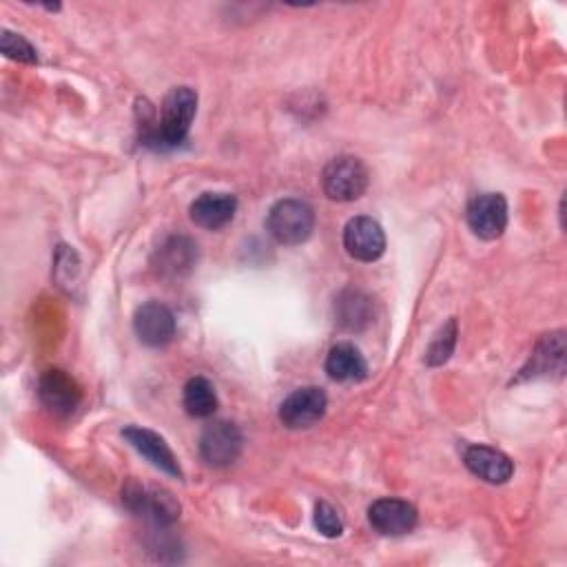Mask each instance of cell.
I'll return each mask as SVG.
<instances>
[{
  "label": "cell",
  "mask_w": 567,
  "mask_h": 567,
  "mask_svg": "<svg viewBox=\"0 0 567 567\" xmlns=\"http://www.w3.org/2000/svg\"><path fill=\"white\" fill-rule=\"evenodd\" d=\"M198 111V93L191 87H176L163 102V118L147 145L156 149H174L187 140Z\"/></svg>",
  "instance_id": "6da1fadb"
},
{
  "label": "cell",
  "mask_w": 567,
  "mask_h": 567,
  "mask_svg": "<svg viewBox=\"0 0 567 567\" xmlns=\"http://www.w3.org/2000/svg\"><path fill=\"white\" fill-rule=\"evenodd\" d=\"M266 229L270 237L279 244L296 246L311 237L315 229V211L309 202L287 198L273 204L266 218Z\"/></svg>",
  "instance_id": "7a4b0ae2"
},
{
  "label": "cell",
  "mask_w": 567,
  "mask_h": 567,
  "mask_svg": "<svg viewBox=\"0 0 567 567\" xmlns=\"http://www.w3.org/2000/svg\"><path fill=\"white\" fill-rule=\"evenodd\" d=\"M122 501L133 514L145 516L156 525H171L180 519V503L165 488H147L129 481L122 490Z\"/></svg>",
  "instance_id": "3957f363"
},
{
  "label": "cell",
  "mask_w": 567,
  "mask_h": 567,
  "mask_svg": "<svg viewBox=\"0 0 567 567\" xmlns=\"http://www.w3.org/2000/svg\"><path fill=\"white\" fill-rule=\"evenodd\" d=\"M322 187L335 202H355L368 189V169L355 156H340L326 165Z\"/></svg>",
  "instance_id": "277c9868"
},
{
  "label": "cell",
  "mask_w": 567,
  "mask_h": 567,
  "mask_svg": "<svg viewBox=\"0 0 567 567\" xmlns=\"http://www.w3.org/2000/svg\"><path fill=\"white\" fill-rule=\"evenodd\" d=\"M244 448L242 431L231 421H213L200 437L202 459L213 468H226L237 462Z\"/></svg>",
  "instance_id": "5b68a950"
},
{
  "label": "cell",
  "mask_w": 567,
  "mask_h": 567,
  "mask_svg": "<svg viewBox=\"0 0 567 567\" xmlns=\"http://www.w3.org/2000/svg\"><path fill=\"white\" fill-rule=\"evenodd\" d=\"M326 405H329V399L322 388L318 386L300 388L284 399V403L279 405V421L291 431L311 429L313 423H318L324 416Z\"/></svg>",
  "instance_id": "8992f818"
},
{
  "label": "cell",
  "mask_w": 567,
  "mask_h": 567,
  "mask_svg": "<svg viewBox=\"0 0 567 567\" xmlns=\"http://www.w3.org/2000/svg\"><path fill=\"white\" fill-rule=\"evenodd\" d=\"M468 224L481 240H497L508 226V202L501 193H481L468 204Z\"/></svg>",
  "instance_id": "52a82bcc"
},
{
  "label": "cell",
  "mask_w": 567,
  "mask_h": 567,
  "mask_svg": "<svg viewBox=\"0 0 567 567\" xmlns=\"http://www.w3.org/2000/svg\"><path fill=\"white\" fill-rule=\"evenodd\" d=\"M133 331L142 344L163 348L176 337V318L165 304L147 302L135 311Z\"/></svg>",
  "instance_id": "ba28073f"
},
{
  "label": "cell",
  "mask_w": 567,
  "mask_h": 567,
  "mask_svg": "<svg viewBox=\"0 0 567 567\" xmlns=\"http://www.w3.org/2000/svg\"><path fill=\"white\" fill-rule=\"evenodd\" d=\"M43 405L56 416H69L82 401L80 383L65 370H47L38 383Z\"/></svg>",
  "instance_id": "9c48e42d"
},
{
  "label": "cell",
  "mask_w": 567,
  "mask_h": 567,
  "mask_svg": "<svg viewBox=\"0 0 567 567\" xmlns=\"http://www.w3.org/2000/svg\"><path fill=\"white\" fill-rule=\"evenodd\" d=\"M344 246L351 257L359 262H375L386 251V235L377 220L359 215L344 229Z\"/></svg>",
  "instance_id": "30bf717a"
},
{
  "label": "cell",
  "mask_w": 567,
  "mask_h": 567,
  "mask_svg": "<svg viewBox=\"0 0 567 567\" xmlns=\"http://www.w3.org/2000/svg\"><path fill=\"white\" fill-rule=\"evenodd\" d=\"M416 508L403 499H379L368 510L370 525L386 536H403L416 525Z\"/></svg>",
  "instance_id": "8fae6325"
},
{
  "label": "cell",
  "mask_w": 567,
  "mask_h": 567,
  "mask_svg": "<svg viewBox=\"0 0 567 567\" xmlns=\"http://www.w3.org/2000/svg\"><path fill=\"white\" fill-rule=\"evenodd\" d=\"M124 440L145 457L152 466H156L158 470L171 475V477H182V468L178 464V457L174 455V451L169 448V444L154 431L147 429H137V425H131V429L122 431Z\"/></svg>",
  "instance_id": "7c38bea8"
},
{
  "label": "cell",
  "mask_w": 567,
  "mask_h": 567,
  "mask_svg": "<svg viewBox=\"0 0 567 567\" xmlns=\"http://www.w3.org/2000/svg\"><path fill=\"white\" fill-rule=\"evenodd\" d=\"M464 462L475 477L492 486H501L514 475V464L510 462V457L488 446H470L464 455Z\"/></svg>",
  "instance_id": "4fadbf2b"
},
{
  "label": "cell",
  "mask_w": 567,
  "mask_h": 567,
  "mask_svg": "<svg viewBox=\"0 0 567 567\" xmlns=\"http://www.w3.org/2000/svg\"><path fill=\"white\" fill-rule=\"evenodd\" d=\"M235 211L237 200L233 193H202L191 204V220L207 231H218L235 218Z\"/></svg>",
  "instance_id": "5bb4252c"
},
{
  "label": "cell",
  "mask_w": 567,
  "mask_h": 567,
  "mask_svg": "<svg viewBox=\"0 0 567 567\" xmlns=\"http://www.w3.org/2000/svg\"><path fill=\"white\" fill-rule=\"evenodd\" d=\"M198 246L189 237H171L156 255V268L163 275L180 277L196 266Z\"/></svg>",
  "instance_id": "9a60e30c"
},
{
  "label": "cell",
  "mask_w": 567,
  "mask_h": 567,
  "mask_svg": "<svg viewBox=\"0 0 567 567\" xmlns=\"http://www.w3.org/2000/svg\"><path fill=\"white\" fill-rule=\"evenodd\" d=\"M563 364H565V337L563 333H552L538 342L534 355L530 357V364L521 370V377H541L554 370L560 375Z\"/></svg>",
  "instance_id": "2e32d148"
},
{
  "label": "cell",
  "mask_w": 567,
  "mask_h": 567,
  "mask_svg": "<svg viewBox=\"0 0 567 567\" xmlns=\"http://www.w3.org/2000/svg\"><path fill=\"white\" fill-rule=\"evenodd\" d=\"M326 373L335 381H359L368 375V366L353 344H337L329 351Z\"/></svg>",
  "instance_id": "e0dca14e"
},
{
  "label": "cell",
  "mask_w": 567,
  "mask_h": 567,
  "mask_svg": "<svg viewBox=\"0 0 567 567\" xmlns=\"http://www.w3.org/2000/svg\"><path fill=\"white\" fill-rule=\"evenodd\" d=\"M337 322L348 331H359L373 320V302L359 291H346L337 298L335 304Z\"/></svg>",
  "instance_id": "ac0fdd59"
},
{
  "label": "cell",
  "mask_w": 567,
  "mask_h": 567,
  "mask_svg": "<svg viewBox=\"0 0 567 567\" xmlns=\"http://www.w3.org/2000/svg\"><path fill=\"white\" fill-rule=\"evenodd\" d=\"M182 403L191 416H198V419L213 416V412L218 410V394H215L213 383L204 377L189 379L185 386Z\"/></svg>",
  "instance_id": "d6986e66"
},
{
  "label": "cell",
  "mask_w": 567,
  "mask_h": 567,
  "mask_svg": "<svg viewBox=\"0 0 567 567\" xmlns=\"http://www.w3.org/2000/svg\"><path fill=\"white\" fill-rule=\"evenodd\" d=\"M455 346H457V320H451L442 331L440 335L435 337V342L431 344L429 353H425V362H429V366H442L451 359V355L455 353Z\"/></svg>",
  "instance_id": "ffe728a7"
},
{
  "label": "cell",
  "mask_w": 567,
  "mask_h": 567,
  "mask_svg": "<svg viewBox=\"0 0 567 567\" xmlns=\"http://www.w3.org/2000/svg\"><path fill=\"white\" fill-rule=\"evenodd\" d=\"M0 49L3 54L16 63H25V65H34L38 63L36 49L32 47V43L27 38H23L21 34H12L8 30H3V36H0Z\"/></svg>",
  "instance_id": "44dd1931"
},
{
  "label": "cell",
  "mask_w": 567,
  "mask_h": 567,
  "mask_svg": "<svg viewBox=\"0 0 567 567\" xmlns=\"http://www.w3.org/2000/svg\"><path fill=\"white\" fill-rule=\"evenodd\" d=\"M315 527L326 536V538H337L344 532V521L340 512L331 503H318L315 508Z\"/></svg>",
  "instance_id": "7402d4cb"
}]
</instances>
